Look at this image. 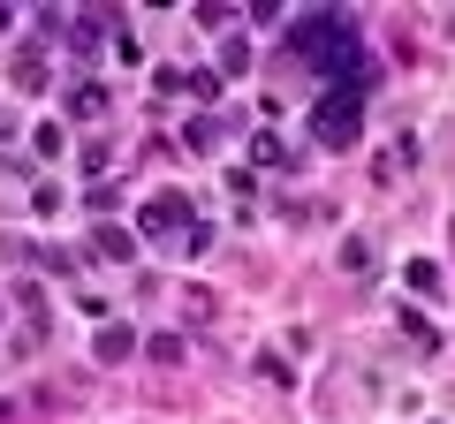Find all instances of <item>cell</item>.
Returning <instances> with one entry per match:
<instances>
[{"mask_svg": "<svg viewBox=\"0 0 455 424\" xmlns=\"http://www.w3.org/2000/svg\"><path fill=\"white\" fill-rule=\"evenodd\" d=\"M403 280H410V288H418V295H433V288H440V265H425V258H410V273H403Z\"/></svg>", "mask_w": 455, "mask_h": 424, "instance_id": "8992f818", "label": "cell"}, {"mask_svg": "<svg viewBox=\"0 0 455 424\" xmlns=\"http://www.w3.org/2000/svg\"><path fill=\"white\" fill-rule=\"evenodd\" d=\"M68 106H76V114H99V106H107V83H76V98H68Z\"/></svg>", "mask_w": 455, "mask_h": 424, "instance_id": "52a82bcc", "label": "cell"}, {"mask_svg": "<svg viewBox=\"0 0 455 424\" xmlns=\"http://www.w3.org/2000/svg\"><path fill=\"white\" fill-rule=\"evenodd\" d=\"M182 145H190V152H212V145H220V122H190V137H182Z\"/></svg>", "mask_w": 455, "mask_h": 424, "instance_id": "ba28073f", "label": "cell"}, {"mask_svg": "<svg viewBox=\"0 0 455 424\" xmlns=\"http://www.w3.org/2000/svg\"><path fill=\"white\" fill-rule=\"evenodd\" d=\"M190 228H197V220H190V197H182V190H160V197L145 205V235H152V243H167V235H190Z\"/></svg>", "mask_w": 455, "mask_h": 424, "instance_id": "3957f363", "label": "cell"}, {"mask_svg": "<svg viewBox=\"0 0 455 424\" xmlns=\"http://www.w3.org/2000/svg\"><path fill=\"white\" fill-rule=\"evenodd\" d=\"M341 273H372V250H364V243H341Z\"/></svg>", "mask_w": 455, "mask_h": 424, "instance_id": "30bf717a", "label": "cell"}, {"mask_svg": "<svg viewBox=\"0 0 455 424\" xmlns=\"http://www.w3.org/2000/svg\"><path fill=\"white\" fill-rule=\"evenodd\" d=\"M251 160L274 167V160H281V137H274V130H259V137H251Z\"/></svg>", "mask_w": 455, "mask_h": 424, "instance_id": "9c48e42d", "label": "cell"}, {"mask_svg": "<svg viewBox=\"0 0 455 424\" xmlns=\"http://www.w3.org/2000/svg\"><path fill=\"white\" fill-rule=\"evenodd\" d=\"M289 53L334 76V68L357 53V23L341 16V8H311V16H296V23H289Z\"/></svg>", "mask_w": 455, "mask_h": 424, "instance_id": "6da1fadb", "label": "cell"}, {"mask_svg": "<svg viewBox=\"0 0 455 424\" xmlns=\"http://www.w3.org/2000/svg\"><path fill=\"white\" fill-rule=\"evenodd\" d=\"M8 23H16V8H0V31H8Z\"/></svg>", "mask_w": 455, "mask_h": 424, "instance_id": "8fae6325", "label": "cell"}, {"mask_svg": "<svg viewBox=\"0 0 455 424\" xmlns=\"http://www.w3.org/2000/svg\"><path fill=\"white\" fill-rule=\"evenodd\" d=\"M92 250H99V258H114V265H122V258H137V243H130L122 228H99V235H92Z\"/></svg>", "mask_w": 455, "mask_h": 424, "instance_id": "5b68a950", "label": "cell"}, {"mask_svg": "<svg viewBox=\"0 0 455 424\" xmlns=\"http://www.w3.org/2000/svg\"><path fill=\"white\" fill-rule=\"evenodd\" d=\"M311 137H319L326 152H349L364 137V106H357V91H326L319 106H311Z\"/></svg>", "mask_w": 455, "mask_h": 424, "instance_id": "7a4b0ae2", "label": "cell"}, {"mask_svg": "<svg viewBox=\"0 0 455 424\" xmlns=\"http://www.w3.org/2000/svg\"><path fill=\"white\" fill-rule=\"evenodd\" d=\"M92 349H99V364H122V357H130V349H137V334H130V326H114V318H107Z\"/></svg>", "mask_w": 455, "mask_h": 424, "instance_id": "277c9868", "label": "cell"}]
</instances>
